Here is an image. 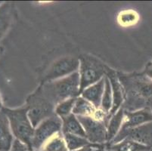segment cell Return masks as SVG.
<instances>
[{
  "label": "cell",
  "mask_w": 152,
  "mask_h": 151,
  "mask_svg": "<svg viewBox=\"0 0 152 151\" xmlns=\"http://www.w3.org/2000/svg\"><path fill=\"white\" fill-rule=\"evenodd\" d=\"M44 95L56 106L61 102L80 95V78L78 71L59 80L39 85Z\"/></svg>",
  "instance_id": "obj_2"
},
{
  "label": "cell",
  "mask_w": 152,
  "mask_h": 151,
  "mask_svg": "<svg viewBox=\"0 0 152 151\" xmlns=\"http://www.w3.org/2000/svg\"><path fill=\"white\" fill-rule=\"evenodd\" d=\"M64 138L69 151H74L89 144V141L84 137L70 134H64Z\"/></svg>",
  "instance_id": "obj_20"
},
{
  "label": "cell",
  "mask_w": 152,
  "mask_h": 151,
  "mask_svg": "<svg viewBox=\"0 0 152 151\" xmlns=\"http://www.w3.org/2000/svg\"><path fill=\"white\" fill-rule=\"evenodd\" d=\"M124 139H129L136 143L152 148V122L126 130H120L110 144L118 143Z\"/></svg>",
  "instance_id": "obj_8"
},
{
  "label": "cell",
  "mask_w": 152,
  "mask_h": 151,
  "mask_svg": "<svg viewBox=\"0 0 152 151\" xmlns=\"http://www.w3.org/2000/svg\"><path fill=\"white\" fill-rule=\"evenodd\" d=\"M61 119L62 120L61 132L63 135L70 134V135H75L86 138L83 127L80 123L77 116L71 113V114Z\"/></svg>",
  "instance_id": "obj_14"
},
{
  "label": "cell",
  "mask_w": 152,
  "mask_h": 151,
  "mask_svg": "<svg viewBox=\"0 0 152 151\" xmlns=\"http://www.w3.org/2000/svg\"><path fill=\"white\" fill-rule=\"evenodd\" d=\"M8 116L0 110V151H10L15 141Z\"/></svg>",
  "instance_id": "obj_12"
},
{
  "label": "cell",
  "mask_w": 152,
  "mask_h": 151,
  "mask_svg": "<svg viewBox=\"0 0 152 151\" xmlns=\"http://www.w3.org/2000/svg\"><path fill=\"white\" fill-rule=\"evenodd\" d=\"M2 108H3V106H2V99H1V97H0V110H2Z\"/></svg>",
  "instance_id": "obj_26"
},
{
  "label": "cell",
  "mask_w": 152,
  "mask_h": 151,
  "mask_svg": "<svg viewBox=\"0 0 152 151\" xmlns=\"http://www.w3.org/2000/svg\"><path fill=\"white\" fill-rule=\"evenodd\" d=\"M79 67V58L67 56L59 58L52 63L49 68L44 73L41 80V84L67 77L78 71Z\"/></svg>",
  "instance_id": "obj_7"
},
{
  "label": "cell",
  "mask_w": 152,
  "mask_h": 151,
  "mask_svg": "<svg viewBox=\"0 0 152 151\" xmlns=\"http://www.w3.org/2000/svg\"><path fill=\"white\" fill-rule=\"evenodd\" d=\"M32 151H34V150H32Z\"/></svg>",
  "instance_id": "obj_28"
},
{
  "label": "cell",
  "mask_w": 152,
  "mask_h": 151,
  "mask_svg": "<svg viewBox=\"0 0 152 151\" xmlns=\"http://www.w3.org/2000/svg\"><path fill=\"white\" fill-rule=\"evenodd\" d=\"M106 77L109 79L111 85L112 95H113V104L110 111L109 112V119L114 114H115L120 108L122 107L124 101V90L122 85L117 77V73L114 70L109 68Z\"/></svg>",
  "instance_id": "obj_11"
},
{
  "label": "cell",
  "mask_w": 152,
  "mask_h": 151,
  "mask_svg": "<svg viewBox=\"0 0 152 151\" xmlns=\"http://www.w3.org/2000/svg\"><path fill=\"white\" fill-rule=\"evenodd\" d=\"M149 108H150V109H151V112H152V101H151V104H150V107H149Z\"/></svg>",
  "instance_id": "obj_27"
},
{
  "label": "cell",
  "mask_w": 152,
  "mask_h": 151,
  "mask_svg": "<svg viewBox=\"0 0 152 151\" xmlns=\"http://www.w3.org/2000/svg\"><path fill=\"white\" fill-rule=\"evenodd\" d=\"M104 85H105V77L98 82L84 89L80 93V96L89 101L95 107L99 109L101 107L102 96L104 91Z\"/></svg>",
  "instance_id": "obj_13"
},
{
  "label": "cell",
  "mask_w": 152,
  "mask_h": 151,
  "mask_svg": "<svg viewBox=\"0 0 152 151\" xmlns=\"http://www.w3.org/2000/svg\"><path fill=\"white\" fill-rule=\"evenodd\" d=\"M27 114L34 128L46 119L55 114V105L42 94L39 87L29 95L26 101Z\"/></svg>",
  "instance_id": "obj_5"
},
{
  "label": "cell",
  "mask_w": 152,
  "mask_h": 151,
  "mask_svg": "<svg viewBox=\"0 0 152 151\" xmlns=\"http://www.w3.org/2000/svg\"><path fill=\"white\" fill-rule=\"evenodd\" d=\"M113 104V95H112V88L110 85V80L105 77V85H104V91L103 96H102V103H101V109L109 114Z\"/></svg>",
  "instance_id": "obj_21"
},
{
  "label": "cell",
  "mask_w": 152,
  "mask_h": 151,
  "mask_svg": "<svg viewBox=\"0 0 152 151\" xmlns=\"http://www.w3.org/2000/svg\"><path fill=\"white\" fill-rule=\"evenodd\" d=\"M138 15L134 11L126 10L121 12L118 16V22L121 26L128 27L137 21Z\"/></svg>",
  "instance_id": "obj_23"
},
{
  "label": "cell",
  "mask_w": 152,
  "mask_h": 151,
  "mask_svg": "<svg viewBox=\"0 0 152 151\" xmlns=\"http://www.w3.org/2000/svg\"><path fill=\"white\" fill-rule=\"evenodd\" d=\"M74 151H107V146L106 144L90 143L89 144Z\"/></svg>",
  "instance_id": "obj_24"
},
{
  "label": "cell",
  "mask_w": 152,
  "mask_h": 151,
  "mask_svg": "<svg viewBox=\"0 0 152 151\" xmlns=\"http://www.w3.org/2000/svg\"><path fill=\"white\" fill-rule=\"evenodd\" d=\"M76 100H77V98H70L56 105L55 109V114L58 116L60 118H63L71 114L74 104H75Z\"/></svg>",
  "instance_id": "obj_22"
},
{
  "label": "cell",
  "mask_w": 152,
  "mask_h": 151,
  "mask_svg": "<svg viewBox=\"0 0 152 151\" xmlns=\"http://www.w3.org/2000/svg\"><path fill=\"white\" fill-rule=\"evenodd\" d=\"M97 110L98 108L95 107L89 101H87L82 96H79L77 97V100H76L72 113L77 116H80L93 117Z\"/></svg>",
  "instance_id": "obj_16"
},
{
  "label": "cell",
  "mask_w": 152,
  "mask_h": 151,
  "mask_svg": "<svg viewBox=\"0 0 152 151\" xmlns=\"http://www.w3.org/2000/svg\"><path fill=\"white\" fill-rule=\"evenodd\" d=\"M143 73L152 80V63H148L146 66L145 69Z\"/></svg>",
  "instance_id": "obj_25"
},
{
  "label": "cell",
  "mask_w": 152,
  "mask_h": 151,
  "mask_svg": "<svg viewBox=\"0 0 152 151\" xmlns=\"http://www.w3.org/2000/svg\"><path fill=\"white\" fill-rule=\"evenodd\" d=\"M79 60L81 93L84 89L106 77L110 67L99 58L90 55H81Z\"/></svg>",
  "instance_id": "obj_4"
},
{
  "label": "cell",
  "mask_w": 152,
  "mask_h": 151,
  "mask_svg": "<svg viewBox=\"0 0 152 151\" xmlns=\"http://www.w3.org/2000/svg\"><path fill=\"white\" fill-rule=\"evenodd\" d=\"M12 20V8L10 4L0 5V40L6 34Z\"/></svg>",
  "instance_id": "obj_18"
},
{
  "label": "cell",
  "mask_w": 152,
  "mask_h": 151,
  "mask_svg": "<svg viewBox=\"0 0 152 151\" xmlns=\"http://www.w3.org/2000/svg\"><path fill=\"white\" fill-rule=\"evenodd\" d=\"M124 117V109L121 107L118 111L111 116L109 120L107 126V141L106 145L109 144L111 142L116 135L118 134L122 126L123 121Z\"/></svg>",
  "instance_id": "obj_15"
},
{
  "label": "cell",
  "mask_w": 152,
  "mask_h": 151,
  "mask_svg": "<svg viewBox=\"0 0 152 151\" xmlns=\"http://www.w3.org/2000/svg\"><path fill=\"white\" fill-rule=\"evenodd\" d=\"M2 110L8 116L11 129L15 139L18 140L33 150L32 141L35 128L28 117V110L26 105L15 109L3 107Z\"/></svg>",
  "instance_id": "obj_3"
},
{
  "label": "cell",
  "mask_w": 152,
  "mask_h": 151,
  "mask_svg": "<svg viewBox=\"0 0 152 151\" xmlns=\"http://www.w3.org/2000/svg\"><path fill=\"white\" fill-rule=\"evenodd\" d=\"M151 147L129 139H124L118 143L107 146V151H149Z\"/></svg>",
  "instance_id": "obj_17"
},
{
  "label": "cell",
  "mask_w": 152,
  "mask_h": 151,
  "mask_svg": "<svg viewBox=\"0 0 152 151\" xmlns=\"http://www.w3.org/2000/svg\"><path fill=\"white\" fill-rule=\"evenodd\" d=\"M85 131L86 138L89 143L106 144L107 141V125L89 116H77Z\"/></svg>",
  "instance_id": "obj_9"
},
{
  "label": "cell",
  "mask_w": 152,
  "mask_h": 151,
  "mask_svg": "<svg viewBox=\"0 0 152 151\" xmlns=\"http://www.w3.org/2000/svg\"></svg>",
  "instance_id": "obj_29"
},
{
  "label": "cell",
  "mask_w": 152,
  "mask_h": 151,
  "mask_svg": "<svg viewBox=\"0 0 152 151\" xmlns=\"http://www.w3.org/2000/svg\"><path fill=\"white\" fill-rule=\"evenodd\" d=\"M117 73L124 90V110L134 112L149 108L152 101V80L144 73Z\"/></svg>",
  "instance_id": "obj_1"
},
{
  "label": "cell",
  "mask_w": 152,
  "mask_h": 151,
  "mask_svg": "<svg viewBox=\"0 0 152 151\" xmlns=\"http://www.w3.org/2000/svg\"><path fill=\"white\" fill-rule=\"evenodd\" d=\"M39 151H69L62 132H59L47 141Z\"/></svg>",
  "instance_id": "obj_19"
},
{
  "label": "cell",
  "mask_w": 152,
  "mask_h": 151,
  "mask_svg": "<svg viewBox=\"0 0 152 151\" xmlns=\"http://www.w3.org/2000/svg\"><path fill=\"white\" fill-rule=\"evenodd\" d=\"M62 120L56 114L42 121L35 128L32 141V149L39 151L42 145L51 138L59 132H61Z\"/></svg>",
  "instance_id": "obj_6"
},
{
  "label": "cell",
  "mask_w": 152,
  "mask_h": 151,
  "mask_svg": "<svg viewBox=\"0 0 152 151\" xmlns=\"http://www.w3.org/2000/svg\"><path fill=\"white\" fill-rule=\"evenodd\" d=\"M150 122H152V112L150 108H145L134 112L124 110V121L121 130L135 128Z\"/></svg>",
  "instance_id": "obj_10"
}]
</instances>
